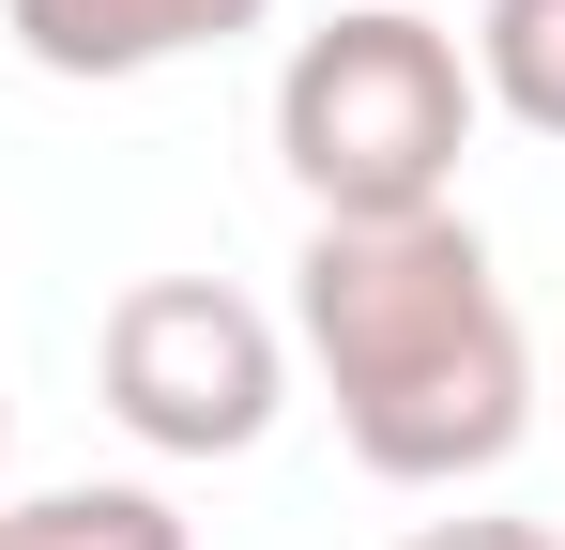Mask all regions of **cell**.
Returning <instances> with one entry per match:
<instances>
[{"label":"cell","instance_id":"277c9868","mask_svg":"<svg viewBox=\"0 0 565 550\" xmlns=\"http://www.w3.org/2000/svg\"><path fill=\"white\" fill-rule=\"evenodd\" d=\"M276 0H0V31L77 92H122V77H169L199 46H245Z\"/></svg>","mask_w":565,"mask_h":550},{"label":"cell","instance_id":"6da1fadb","mask_svg":"<svg viewBox=\"0 0 565 550\" xmlns=\"http://www.w3.org/2000/svg\"><path fill=\"white\" fill-rule=\"evenodd\" d=\"M290 352L321 367L337 444L382 489L504 474L535 429V337L459 199L444 214H321L290 261Z\"/></svg>","mask_w":565,"mask_h":550},{"label":"cell","instance_id":"5b68a950","mask_svg":"<svg viewBox=\"0 0 565 550\" xmlns=\"http://www.w3.org/2000/svg\"><path fill=\"white\" fill-rule=\"evenodd\" d=\"M0 550H199L184 505L169 489H122V474H93V489H0Z\"/></svg>","mask_w":565,"mask_h":550},{"label":"cell","instance_id":"7a4b0ae2","mask_svg":"<svg viewBox=\"0 0 565 550\" xmlns=\"http://www.w3.org/2000/svg\"><path fill=\"white\" fill-rule=\"evenodd\" d=\"M473 123H489L473 46L413 0L321 15L276 62V169L306 183V214H444Z\"/></svg>","mask_w":565,"mask_h":550},{"label":"cell","instance_id":"52a82bcc","mask_svg":"<svg viewBox=\"0 0 565 550\" xmlns=\"http://www.w3.org/2000/svg\"><path fill=\"white\" fill-rule=\"evenodd\" d=\"M397 550H565L551 520H428V536H397Z\"/></svg>","mask_w":565,"mask_h":550},{"label":"cell","instance_id":"ba28073f","mask_svg":"<svg viewBox=\"0 0 565 550\" xmlns=\"http://www.w3.org/2000/svg\"><path fill=\"white\" fill-rule=\"evenodd\" d=\"M0 458H15V398H0Z\"/></svg>","mask_w":565,"mask_h":550},{"label":"cell","instance_id":"3957f363","mask_svg":"<svg viewBox=\"0 0 565 550\" xmlns=\"http://www.w3.org/2000/svg\"><path fill=\"white\" fill-rule=\"evenodd\" d=\"M93 382L153 458H245L290 398V337L230 275H138L93 337Z\"/></svg>","mask_w":565,"mask_h":550},{"label":"cell","instance_id":"8992f818","mask_svg":"<svg viewBox=\"0 0 565 550\" xmlns=\"http://www.w3.org/2000/svg\"><path fill=\"white\" fill-rule=\"evenodd\" d=\"M473 92H489L504 123L565 138V0H489V15H473Z\"/></svg>","mask_w":565,"mask_h":550}]
</instances>
